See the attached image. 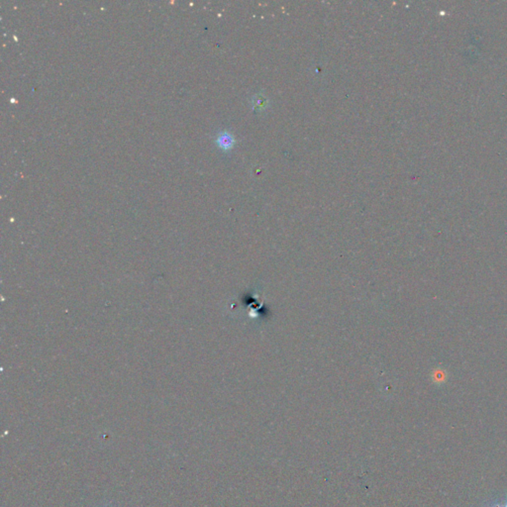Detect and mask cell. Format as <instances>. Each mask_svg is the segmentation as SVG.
Returning <instances> with one entry per match:
<instances>
[{
    "label": "cell",
    "instance_id": "obj_1",
    "mask_svg": "<svg viewBox=\"0 0 507 507\" xmlns=\"http://www.w3.org/2000/svg\"><path fill=\"white\" fill-rule=\"evenodd\" d=\"M217 145L223 149V150H229L234 145V138L231 134H228L226 132L220 134L217 138Z\"/></svg>",
    "mask_w": 507,
    "mask_h": 507
},
{
    "label": "cell",
    "instance_id": "obj_2",
    "mask_svg": "<svg viewBox=\"0 0 507 507\" xmlns=\"http://www.w3.org/2000/svg\"><path fill=\"white\" fill-rule=\"evenodd\" d=\"M490 507H507V500L493 504Z\"/></svg>",
    "mask_w": 507,
    "mask_h": 507
},
{
    "label": "cell",
    "instance_id": "obj_3",
    "mask_svg": "<svg viewBox=\"0 0 507 507\" xmlns=\"http://www.w3.org/2000/svg\"><path fill=\"white\" fill-rule=\"evenodd\" d=\"M102 507H110V506H103Z\"/></svg>",
    "mask_w": 507,
    "mask_h": 507
}]
</instances>
